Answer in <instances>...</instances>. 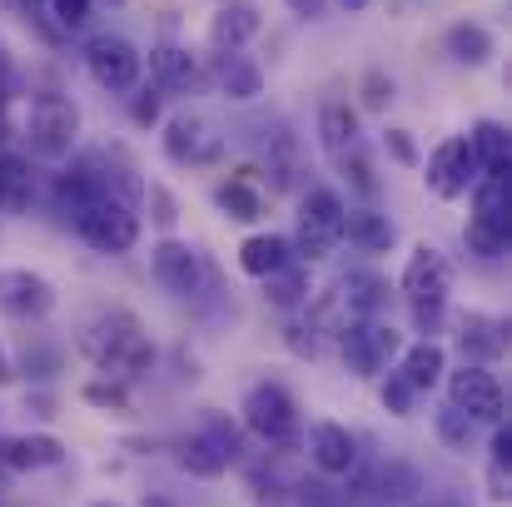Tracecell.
I'll use <instances>...</instances> for the list:
<instances>
[{
    "label": "cell",
    "instance_id": "1",
    "mask_svg": "<svg viewBox=\"0 0 512 507\" xmlns=\"http://www.w3.org/2000/svg\"><path fill=\"white\" fill-rule=\"evenodd\" d=\"M80 353H85L105 378H120V383H135V378L155 363V343H150L145 324H140L130 309L100 314V319L80 334Z\"/></svg>",
    "mask_w": 512,
    "mask_h": 507
},
{
    "label": "cell",
    "instance_id": "2",
    "mask_svg": "<svg viewBox=\"0 0 512 507\" xmlns=\"http://www.w3.org/2000/svg\"><path fill=\"white\" fill-rule=\"evenodd\" d=\"M25 140L35 160H50V165L70 160L80 140V105L60 90H40L25 110Z\"/></svg>",
    "mask_w": 512,
    "mask_h": 507
},
{
    "label": "cell",
    "instance_id": "3",
    "mask_svg": "<svg viewBox=\"0 0 512 507\" xmlns=\"http://www.w3.org/2000/svg\"><path fill=\"white\" fill-rule=\"evenodd\" d=\"M70 224H75V234L95 249V254H130L135 244H140V214H135V204L130 199H120V194H100V199H90V204H80L75 214H70Z\"/></svg>",
    "mask_w": 512,
    "mask_h": 507
},
{
    "label": "cell",
    "instance_id": "4",
    "mask_svg": "<svg viewBox=\"0 0 512 507\" xmlns=\"http://www.w3.org/2000/svg\"><path fill=\"white\" fill-rule=\"evenodd\" d=\"M343 199L339 189H329V184H314L304 199H299V234H294V259H329L334 249H339L343 239Z\"/></svg>",
    "mask_w": 512,
    "mask_h": 507
},
{
    "label": "cell",
    "instance_id": "5",
    "mask_svg": "<svg viewBox=\"0 0 512 507\" xmlns=\"http://www.w3.org/2000/svg\"><path fill=\"white\" fill-rule=\"evenodd\" d=\"M85 70H90V80L100 85V90H110V95H130L135 85H140V75H145V55L125 40V35H90L85 40Z\"/></svg>",
    "mask_w": 512,
    "mask_h": 507
},
{
    "label": "cell",
    "instance_id": "6",
    "mask_svg": "<svg viewBox=\"0 0 512 507\" xmlns=\"http://www.w3.org/2000/svg\"><path fill=\"white\" fill-rule=\"evenodd\" d=\"M448 408H458L473 423H503L508 413V393L498 383L493 368L483 363H463L458 373H448Z\"/></svg>",
    "mask_w": 512,
    "mask_h": 507
},
{
    "label": "cell",
    "instance_id": "7",
    "mask_svg": "<svg viewBox=\"0 0 512 507\" xmlns=\"http://www.w3.org/2000/svg\"><path fill=\"white\" fill-rule=\"evenodd\" d=\"M234 458H239V433L224 418H204V428L179 443V468L189 478H219Z\"/></svg>",
    "mask_w": 512,
    "mask_h": 507
},
{
    "label": "cell",
    "instance_id": "8",
    "mask_svg": "<svg viewBox=\"0 0 512 507\" xmlns=\"http://www.w3.org/2000/svg\"><path fill=\"white\" fill-rule=\"evenodd\" d=\"M398 284H403V299H408L413 309H443L448 294H453V264H448L433 244H418V249L408 254Z\"/></svg>",
    "mask_w": 512,
    "mask_h": 507
},
{
    "label": "cell",
    "instance_id": "9",
    "mask_svg": "<svg viewBox=\"0 0 512 507\" xmlns=\"http://www.w3.org/2000/svg\"><path fill=\"white\" fill-rule=\"evenodd\" d=\"M244 428L259 433L264 443H289L299 433V408L289 398V388L279 383H254L244 398Z\"/></svg>",
    "mask_w": 512,
    "mask_h": 507
},
{
    "label": "cell",
    "instance_id": "10",
    "mask_svg": "<svg viewBox=\"0 0 512 507\" xmlns=\"http://www.w3.org/2000/svg\"><path fill=\"white\" fill-rule=\"evenodd\" d=\"M339 343H343V358H348V368L353 373H383L388 368V358L403 348V338L393 324H378V319H348L339 329Z\"/></svg>",
    "mask_w": 512,
    "mask_h": 507
},
{
    "label": "cell",
    "instance_id": "11",
    "mask_svg": "<svg viewBox=\"0 0 512 507\" xmlns=\"http://www.w3.org/2000/svg\"><path fill=\"white\" fill-rule=\"evenodd\" d=\"M423 179H428V189H433L438 199H463V194L483 179L468 135H448V140L428 155V174H423Z\"/></svg>",
    "mask_w": 512,
    "mask_h": 507
},
{
    "label": "cell",
    "instance_id": "12",
    "mask_svg": "<svg viewBox=\"0 0 512 507\" xmlns=\"http://www.w3.org/2000/svg\"><path fill=\"white\" fill-rule=\"evenodd\" d=\"M55 309V284L35 269H0V314L20 324H40Z\"/></svg>",
    "mask_w": 512,
    "mask_h": 507
},
{
    "label": "cell",
    "instance_id": "13",
    "mask_svg": "<svg viewBox=\"0 0 512 507\" xmlns=\"http://www.w3.org/2000/svg\"><path fill=\"white\" fill-rule=\"evenodd\" d=\"M150 269L160 279V289L174 299H194L199 294V279H204V264H199V249H189L184 239H160L150 249Z\"/></svg>",
    "mask_w": 512,
    "mask_h": 507
},
{
    "label": "cell",
    "instance_id": "14",
    "mask_svg": "<svg viewBox=\"0 0 512 507\" xmlns=\"http://www.w3.org/2000/svg\"><path fill=\"white\" fill-rule=\"evenodd\" d=\"M224 145H219V135L199 120V115H174L170 125H165V155H170L174 165H209L214 155H219Z\"/></svg>",
    "mask_w": 512,
    "mask_h": 507
},
{
    "label": "cell",
    "instance_id": "15",
    "mask_svg": "<svg viewBox=\"0 0 512 507\" xmlns=\"http://www.w3.org/2000/svg\"><path fill=\"white\" fill-rule=\"evenodd\" d=\"M309 453H314V468L329 473V478H343V473L358 468V438H353L343 423H314Z\"/></svg>",
    "mask_w": 512,
    "mask_h": 507
},
{
    "label": "cell",
    "instance_id": "16",
    "mask_svg": "<svg viewBox=\"0 0 512 507\" xmlns=\"http://www.w3.org/2000/svg\"><path fill=\"white\" fill-rule=\"evenodd\" d=\"M512 169L503 174H483L473 184V224H488L493 234H508L512 239Z\"/></svg>",
    "mask_w": 512,
    "mask_h": 507
},
{
    "label": "cell",
    "instance_id": "17",
    "mask_svg": "<svg viewBox=\"0 0 512 507\" xmlns=\"http://www.w3.org/2000/svg\"><path fill=\"white\" fill-rule=\"evenodd\" d=\"M0 463L15 473H35V468H60L65 463V443L50 433H20L0 443Z\"/></svg>",
    "mask_w": 512,
    "mask_h": 507
},
{
    "label": "cell",
    "instance_id": "18",
    "mask_svg": "<svg viewBox=\"0 0 512 507\" xmlns=\"http://www.w3.org/2000/svg\"><path fill=\"white\" fill-rule=\"evenodd\" d=\"M150 75H155V90H170V95H184V90H199V60L184 50V45H155L150 50Z\"/></svg>",
    "mask_w": 512,
    "mask_h": 507
},
{
    "label": "cell",
    "instance_id": "19",
    "mask_svg": "<svg viewBox=\"0 0 512 507\" xmlns=\"http://www.w3.org/2000/svg\"><path fill=\"white\" fill-rule=\"evenodd\" d=\"M443 50H448V60H453V65L478 70V65H488V60L498 55V40H493V30H488V25H478V20H458V25H448V30H443Z\"/></svg>",
    "mask_w": 512,
    "mask_h": 507
},
{
    "label": "cell",
    "instance_id": "20",
    "mask_svg": "<svg viewBox=\"0 0 512 507\" xmlns=\"http://www.w3.org/2000/svg\"><path fill=\"white\" fill-rule=\"evenodd\" d=\"M508 329L498 324V319H488V314H463L458 319V348H463V363H493L503 348H508Z\"/></svg>",
    "mask_w": 512,
    "mask_h": 507
},
{
    "label": "cell",
    "instance_id": "21",
    "mask_svg": "<svg viewBox=\"0 0 512 507\" xmlns=\"http://www.w3.org/2000/svg\"><path fill=\"white\" fill-rule=\"evenodd\" d=\"M249 174H254V169H239L234 179L214 184V204H219V214L234 219V224H254V219H264V194H259V184H254Z\"/></svg>",
    "mask_w": 512,
    "mask_h": 507
},
{
    "label": "cell",
    "instance_id": "22",
    "mask_svg": "<svg viewBox=\"0 0 512 507\" xmlns=\"http://www.w3.org/2000/svg\"><path fill=\"white\" fill-rule=\"evenodd\" d=\"M343 239H348L358 254H388L393 239H398V229H393V219L378 214V209H348V214H343Z\"/></svg>",
    "mask_w": 512,
    "mask_h": 507
},
{
    "label": "cell",
    "instance_id": "23",
    "mask_svg": "<svg viewBox=\"0 0 512 507\" xmlns=\"http://www.w3.org/2000/svg\"><path fill=\"white\" fill-rule=\"evenodd\" d=\"M259 35V10L254 5H219L214 20H209V45L214 50H244L249 40Z\"/></svg>",
    "mask_w": 512,
    "mask_h": 507
},
{
    "label": "cell",
    "instance_id": "24",
    "mask_svg": "<svg viewBox=\"0 0 512 507\" xmlns=\"http://www.w3.org/2000/svg\"><path fill=\"white\" fill-rule=\"evenodd\" d=\"M219 90H224L229 100H239V105L259 100V95H264V70H259V60H249L244 50H219Z\"/></svg>",
    "mask_w": 512,
    "mask_h": 507
},
{
    "label": "cell",
    "instance_id": "25",
    "mask_svg": "<svg viewBox=\"0 0 512 507\" xmlns=\"http://www.w3.org/2000/svg\"><path fill=\"white\" fill-rule=\"evenodd\" d=\"M289 259H294V249H289L284 234H249V239L239 244V269H244L249 279H269V274H279Z\"/></svg>",
    "mask_w": 512,
    "mask_h": 507
},
{
    "label": "cell",
    "instance_id": "26",
    "mask_svg": "<svg viewBox=\"0 0 512 507\" xmlns=\"http://www.w3.org/2000/svg\"><path fill=\"white\" fill-rule=\"evenodd\" d=\"M368 493L383 498V503H413V498L423 493V473H418L413 463L388 458V463H378V468L368 473Z\"/></svg>",
    "mask_w": 512,
    "mask_h": 507
},
{
    "label": "cell",
    "instance_id": "27",
    "mask_svg": "<svg viewBox=\"0 0 512 507\" xmlns=\"http://www.w3.org/2000/svg\"><path fill=\"white\" fill-rule=\"evenodd\" d=\"M383 299H388V284L378 274H348L339 284V294H334V304L343 309V324L348 319H373L383 309Z\"/></svg>",
    "mask_w": 512,
    "mask_h": 507
},
{
    "label": "cell",
    "instance_id": "28",
    "mask_svg": "<svg viewBox=\"0 0 512 507\" xmlns=\"http://www.w3.org/2000/svg\"><path fill=\"white\" fill-rule=\"evenodd\" d=\"M408 383H413V393H428V388H438L443 383V373H448V353H443V343L438 338H423V343H413L408 353H403V368H398Z\"/></svg>",
    "mask_w": 512,
    "mask_h": 507
},
{
    "label": "cell",
    "instance_id": "29",
    "mask_svg": "<svg viewBox=\"0 0 512 507\" xmlns=\"http://www.w3.org/2000/svg\"><path fill=\"white\" fill-rule=\"evenodd\" d=\"M319 140H324L329 160H339L343 150L358 145V110L348 100H324L319 105Z\"/></svg>",
    "mask_w": 512,
    "mask_h": 507
},
{
    "label": "cell",
    "instance_id": "30",
    "mask_svg": "<svg viewBox=\"0 0 512 507\" xmlns=\"http://www.w3.org/2000/svg\"><path fill=\"white\" fill-rule=\"evenodd\" d=\"M468 145H473V155H478V169H483V174H503V169H512L508 125H498V120H478L473 135H468Z\"/></svg>",
    "mask_w": 512,
    "mask_h": 507
},
{
    "label": "cell",
    "instance_id": "31",
    "mask_svg": "<svg viewBox=\"0 0 512 507\" xmlns=\"http://www.w3.org/2000/svg\"><path fill=\"white\" fill-rule=\"evenodd\" d=\"M30 199H35L30 160H20V155H0V214H25Z\"/></svg>",
    "mask_w": 512,
    "mask_h": 507
},
{
    "label": "cell",
    "instance_id": "32",
    "mask_svg": "<svg viewBox=\"0 0 512 507\" xmlns=\"http://www.w3.org/2000/svg\"><path fill=\"white\" fill-rule=\"evenodd\" d=\"M264 160H269V174H274V189H294V184H299V174H304V150H299V135L274 130V140H269Z\"/></svg>",
    "mask_w": 512,
    "mask_h": 507
},
{
    "label": "cell",
    "instance_id": "33",
    "mask_svg": "<svg viewBox=\"0 0 512 507\" xmlns=\"http://www.w3.org/2000/svg\"><path fill=\"white\" fill-rule=\"evenodd\" d=\"M304 294H309V274H304V264H284L279 274H269L264 279V299L274 304V309H294V304H304Z\"/></svg>",
    "mask_w": 512,
    "mask_h": 507
},
{
    "label": "cell",
    "instance_id": "34",
    "mask_svg": "<svg viewBox=\"0 0 512 507\" xmlns=\"http://www.w3.org/2000/svg\"><path fill=\"white\" fill-rule=\"evenodd\" d=\"M334 165L343 169V179H348V184H353L358 194H368V199L378 194V179H373V165H368V155H363V145H353V150H343V155H339V160H334Z\"/></svg>",
    "mask_w": 512,
    "mask_h": 507
},
{
    "label": "cell",
    "instance_id": "35",
    "mask_svg": "<svg viewBox=\"0 0 512 507\" xmlns=\"http://www.w3.org/2000/svg\"><path fill=\"white\" fill-rule=\"evenodd\" d=\"M463 244H468L478 259H488V264H493V259H503V254H508L512 239H508V234H493L488 224H473V219H468V229H463Z\"/></svg>",
    "mask_w": 512,
    "mask_h": 507
},
{
    "label": "cell",
    "instance_id": "36",
    "mask_svg": "<svg viewBox=\"0 0 512 507\" xmlns=\"http://www.w3.org/2000/svg\"><path fill=\"white\" fill-rule=\"evenodd\" d=\"M85 403H95V408H110V413H130V393H125V383L120 378H100V383H85V393H80Z\"/></svg>",
    "mask_w": 512,
    "mask_h": 507
},
{
    "label": "cell",
    "instance_id": "37",
    "mask_svg": "<svg viewBox=\"0 0 512 507\" xmlns=\"http://www.w3.org/2000/svg\"><path fill=\"white\" fill-rule=\"evenodd\" d=\"M378 393H383V408H388L393 418H408V413H413V398H418V393H413V383H408L403 373H388Z\"/></svg>",
    "mask_w": 512,
    "mask_h": 507
},
{
    "label": "cell",
    "instance_id": "38",
    "mask_svg": "<svg viewBox=\"0 0 512 507\" xmlns=\"http://www.w3.org/2000/svg\"><path fill=\"white\" fill-rule=\"evenodd\" d=\"M0 10H10V15H20V20H35L45 40H60V35H65V30H60V25L50 20L45 0H0Z\"/></svg>",
    "mask_w": 512,
    "mask_h": 507
},
{
    "label": "cell",
    "instance_id": "39",
    "mask_svg": "<svg viewBox=\"0 0 512 507\" xmlns=\"http://www.w3.org/2000/svg\"><path fill=\"white\" fill-rule=\"evenodd\" d=\"M160 115H165V90H135V100H130V120L140 125V130H150V125H160Z\"/></svg>",
    "mask_w": 512,
    "mask_h": 507
},
{
    "label": "cell",
    "instance_id": "40",
    "mask_svg": "<svg viewBox=\"0 0 512 507\" xmlns=\"http://www.w3.org/2000/svg\"><path fill=\"white\" fill-rule=\"evenodd\" d=\"M45 10H50V20L70 35V30H80L85 20H90V10H95V0H45Z\"/></svg>",
    "mask_w": 512,
    "mask_h": 507
},
{
    "label": "cell",
    "instance_id": "41",
    "mask_svg": "<svg viewBox=\"0 0 512 507\" xmlns=\"http://www.w3.org/2000/svg\"><path fill=\"white\" fill-rule=\"evenodd\" d=\"M468 433H473V418H463L458 408H443V413H438V438H443L448 448L463 453V448H468Z\"/></svg>",
    "mask_w": 512,
    "mask_h": 507
},
{
    "label": "cell",
    "instance_id": "42",
    "mask_svg": "<svg viewBox=\"0 0 512 507\" xmlns=\"http://www.w3.org/2000/svg\"><path fill=\"white\" fill-rule=\"evenodd\" d=\"M363 105H368V110H388V105H393V80H388L383 70H368V75H363Z\"/></svg>",
    "mask_w": 512,
    "mask_h": 507
},
{
    "label": "cell",
    "instance_id": "43",
    "mask_svg": "<svg viewBox=\"0 0 512 507\" xmlns=\"http://www.w3.org/2000/svg\"><path fill=\"white\" fill-rule=\"evenodd\" d=\"M150 219L170 234L174 229V219H179V204H174V194L165 189V184H150Z\"/></svg>",
    "mask_w": 512,
    "mask_h": 507
},
{
    "label": "cell",
    "instance_id": "44",
    "mask_svg": "<svg viewBox=\"0 0 512 507\" xmlns=\"http://www.w3.org/2000/svg\"><path fill=\"white\" fill-rule=\"evenodd\" d=\"M383 150L398 160V165H418V145L408 130H383Z\"/></svg>",
    "mask_w": 512,
    "mask_h": 507
},
{
    "label": "cell",
    "instance_id": "45",
    "mask_svg": "<svg viewBox=\"0 0 512 507\" xmlns=\"http://www.w3.org/2000/svg\"><path fill=\"white\" fill-rule=\"evenodd\" d=\"M493 468H512V428L493 423Z\"/></svg>",
    "mask_w": 512,
    "mask_h": 507
},
{
    "label": "cell",
    "instance_id": "46",
    "mask_svg": "<svg viewBox=\"0 0 512 507\" xmlns=\"http://www.w3.org/2000/svg\"><path fill=\"white\" fill-rule=\"evenodd\" d=\"M294 15H304V20H319L324 10H329V0H284Z\"/></svg>",
    "mask_w": 512,
    "mask_h": 507
},
{
    "label": "cell",
    "instance_id": "47",
    "mask_svg": "<svg viewBox=\"0 0 512 507\" xmlns=\"http://www.w3.org/2000/svg\"><path fill=\"white\" fill-rule=\"evenodd\" d=\"M488 488H493L488 498H493V503H503V498H508V468H493V473H488Z\"/></svg>",
    "mask_w": 512,
    "mask_h": 507
},
{
    "label": "cell",
    "instance_id": "48",
    "mask_svg": "<svg viewBox=\"0 0 512 507\" xmlns=\"http://www.w3.org/2000/svg\"><path fill=\"white\" fill-rule=\"evenodd\" d=\"M15 373H10V353H5V343H0V383H10Z\"/></svg>",
    "mask_w": 512,
    "mask_h": 507
},
{
    "label": "cell",
    "instance_id": "49",
    "mask_svg": "<svg viewBox=\"0 0 512 507\" xmlns=\"http://www.w3.org/2000/svg\"><path fill=\"white\" fill-rule=\"evenodd\" d=\"M334 5H343V10H348V15H358V10H368V5H373V0H334Z\"/></svg>",
    "mask_w": 512,
    "mask_h": 507
},
{
    "label": "cell",
    "instance_id": "50",
    "mask_svg": "<svg viewBox=\"0 0 512 507\" xmlns=\"http://www.w3.org/2000/svg\"><path fill=\"white\" fill-rule=\"evenodd\" d=\"M140 507H174L170 498H160V493H145V498H140Z\"/></svg>",
    "mask_w": 512,
    "mask_h": 507
},
{
    "label": "cell",
    "instance_id": "51",
    "mask_svg": "<svg viewBox=\"0 0 512 507\" xmlns=\"http://www.w3.org/2000/svg\"><path fill=\"white\" fill-rule=\"evenodd\" d=\"M90 507H120V503H90Z\"/></svg>",
    "mask_w": 512,
    "mask_h": 507
}]
</instances>
